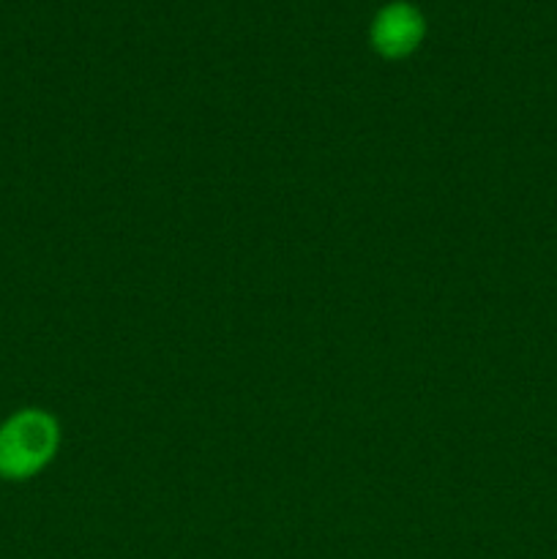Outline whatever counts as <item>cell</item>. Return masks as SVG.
<instances>
[{"label":"cell","instance_id":"cell-1","mask_svg":"<svg viewBox=\"0 0 557 559\" xmlns=\"http://www.w3.org/2000/svg\"><path fill=\"white\" fill-rule=\"evenodd\" d=\"M58 420L42 409H22L0 426V475L25 480L42 473L58 451Z\"/></svg>","mask_w":557,"mask_h":559},{"label":"cell","instance_id":"cell-2","mask_svg":"<svg viewBox=\"0 0 557 559\" xmlns=\"http://www.w3.org/2000/svg\"><path fill=\"white\" fill-rule=\"evenodd\" d=\"M424 38V16L410 3H391L371 22V44L382 58H404Z\"/></svg>","mask_w":557,"mask_h":559}]
</instances>
